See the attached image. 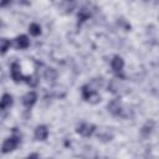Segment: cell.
Instances as JSON below:
<instances>
[{
	"mask_svg": "<svg viewBox=\"0 0 159 159\" xmlns=\"http://www.w3.org/2000/svg\"><path fill=\"white\" fill-rule=\"evenodd\" d=\"M20 143V138L16 137V135H12V137H9L4 140L2 145H1V152L2 153H10L12 150H15L17 148Z\"/></svg>",
	"mask_w": 159,
	"mask_h": 159,
	"instance_id": "6da1fadb",
	"label": "cell"
},
{
	"mask_svg": "<svg viewBox=\"0 0 159 159\" xmlns=\"http://www.w3.org/2000/svg\"><path fill=\"white\" fill-rule=\"evenodd\" d=\"M77 133L81 134L82 137H91L94 130H96V125L92 124V123H81L78 127H77Z\"/></svg>",
	"mask_w": 159,
	"mask_h": 159,
	"instance_id": "7a4b0ae2",
	"label": "cell"
},
{
	"mask_svg": "<svg viewBox=\"0 0 159 159\" xmlns=\"http://www.w3.org/2000/svg\"><path fill=\"white\" fill-rule=\"evenodd\" d=\"M36 101H37V94H36V92H34V91H29V92L22 97V103H24V106H25L26 108H29V109L36 103Z\"/></svg>",
	"mask_w": 159,
	"mask_h": 159,
	"instance_id": "3957f363",
	"label": "cell"
},
{
	"mask_svg": "<svg viewBox=\"0 0 159 159\" xmlns=\"http://www.w3.org/2000/svg\"><path fill=\"white\" fill-rule=\"evenodd\" d=\"M76 7V0H62L60 4V11L62 14H70Z\"/></svg>",
	"mask_w": 159,
	"mask_h": 159,
	"instance_id": "277c9868",
	"label": "cell"
},
{
	"mask_svg": "<svg viewBox=\"0 0 159 159\" xmlns=\"http://www.w3.org/2000/svg\"><path fill=\"white\" fill-rule=\"evenodd\" d=\"M108 111H109L113 116H119V114L122 113V103H120V101H119L118 98L111 101V102L108 103Z\"/></svg>",
	"mask_w": 159,
	"mask_h": 159,
	"instance_id": "5b68a950",
	"label": "cell"
},
{
	"mask_svg": "<svg viewBox=\"0 0 159 159\" xmlns=\"http://www.w3.org/2000/svg\"><path fill=\"white\" fill-rule=\"evenodd\" d=\"M35 139L36 140H46V138L48 137V129L46 125H37L35 128Z\"/></svg>",
	"mask_w": 159,
	"mask_h": 159,
	"instance_id": "8992f818",
	"label": "cell"
},
{
	"mask_svg": "<svg viewBox=\"0 0 159 159\" xmlns=\"http://www.w3.org/2000/svg\"><path fill=\"white\" fill-rule=\"evenodd\" d=\"M11 77H12V80H14L15 82H20V81H22V80L26 78V77L22 76L20 65L16 63V62H14V63L11 65Z\"/></svg>",
	"mask_w": 159,
	"mask_h": 159,
	"instance_id": "52a82bcc",
	"label": "cell"
},
{
	"mask_svg": "<svg viewBox=\"0 0 159 159\" xmlns=\"http://www.w3.org/2000/svg\"><path fill=\"white\" fill-rule=\"evenodd\" d=\"M29 45H30V40H29V37L26 35H20V36H17L15 39V46H16V48L25 50V48L29 47Z\"/></svg>",
	"mask_w": 159,
	"mask_h": 159,
	"instance_id": "ba28073f",
	"label": "cell"
},
{
	"mask_svg": "<svg viewBox=\"0 0 159 159\" xmlns=\"http://www.w3.org/2000/svg\"><path fill=\"white\" fill-rule=\"evenodd\" d=\"M111 66H112L114 72H120L124 67V61L120 56H114L113 60L111 61Z\"/></svg>",
	"mask_w": 159,
	"mask_h": 159,
	"instance_id": "9c48e42d",
	"label": "cell"
},
{
	"mask_svg": "<svg viewBox=\"0 0 159 159\" xmlns=\"http://www.w3.org/2000/svg\"><path fill=\"white\" fill-rule=\"evenodd\" d=\"M12 104V97L7 93H5L0 99V109H6Z\"/></svg>",
	"mask_w": 159,
	"mask_h": 159,
	"instance_id": "30bf717a",
	"label": "cell"
},
{
	"mask_svg": "<svg viewBox=\"0 0 159 159\" xmlns=\"http://www.w3.org/2000/svg\"><path fill=\"white\" fill-rule=\"evenodd\" d=\"M154 125H155V123H154L153 120H148V122L143 125V128H142V134H143L144 137H148V135L152 133V130L154 129Z\"/></svg>",
	"mask_w": 159,
	"mask_h": 159,
	"instance_id": "8fae6325",
	"label": "cell"
},
{
	"mask_svg": "<svg viewBox=\"0 0 159 159\" xmlns=\"http://www.w3.org/2000/svg\"><path fill=\"white\" fill-rule=\"evenodd\" d=\"M43 77H45V80L46 81H55L56 80V77H57V71L55 70V68H47L46 71H45V73H43Z\"/></svg>",
	"mask_w": 159,
	"mask_h": 159,
	"instance_id": "7c38bea8",
	"label": "cell"
},
{
	"mask_svg": "<svg viewBox=\"0 0 159 159\" xmlns=\"http://www.w3.org/2000/svg\"><path fill=\"white\" fill-rule=\"evenodd\" d=\"M29 32H30V35H32V36H39V35L41 34V26H40L39 24H36V22H32V24H30V26H29Z\"/></svg>",
	"mask_w": 159,
	"mask_h": 159,
	"instance_id": "4fadbf2b",
	"label": "cell"
},
{
	"mask_svg": "<svg viewBox=\"0 0 159 159\" xmlns=\"http://www.w3.org/2000/svg\"><path fill=\"white\" fill-rule=\"evenodd\" d=\"M77 17H78V22H84L86 20L89 19V11L87 9H81Z\"/></svg>",
	"mask_w": 159,
	"mask_h": 159,
	"instance_id": "5bb4252c",
	"label": "cell"
},
{
	"mask_svg": "<svg viewBox=\"0 0 159 159\" xmlns=\"http://www.w3.org/2000/svg\"><path fill=\"white\" fill-rule=\"evenodd\" d=\"M10 47V41L5 37H0V53H5L7 51V48Z\"/></svg>",
	"mask_w": 159,
	"mask_h": 159,
	"instance_id": "9a60e30c",
	"label": "cell"
},
{
	"mask_svg": "<svg viewBox=\"0 0 159 159\" xmlns=\"http://www.w3.org/2000/svg\"><path fill=\"white\" fill-rule=\"evenodd\" d=\"M26 82L31 86V87H35L37 84V80L35 77H26Z\"/></svg>",
	"mask_w": 159,
	"mask_h": 159,
	"instance_id": "2e32d148",
	"label": "cell"
},
{
	"mask_svg": "<svg viewBox=\"0 0 159 159\" xmlns=\"http://www.w3.org/2000/svg\"><path fill=\"white\" fill-rule=\"evenodd\" d=\"M9 2H10V0H0V7H4V6H6Z\"/></svg>",
	"mask_w": 159,
	"mask_h": 159,
	"instance_id": "e0dca14e",
	"label": "cell"
},
{
	"mask_svg": "<svg viewBox=\"0 0 159 159\" xmlns=\"http://www.w3.org/2000/svg\"><path fill=\"white\" fill-rule=\"evenodd\" d=\"M34 157H39V154H30L29 158H34Z\"/></svg>",
	"mask_w": 159,
	"mask_h": 159,
	"instance_id": "ac0fdd59",
	"label": "cell"
}]
</instances>
